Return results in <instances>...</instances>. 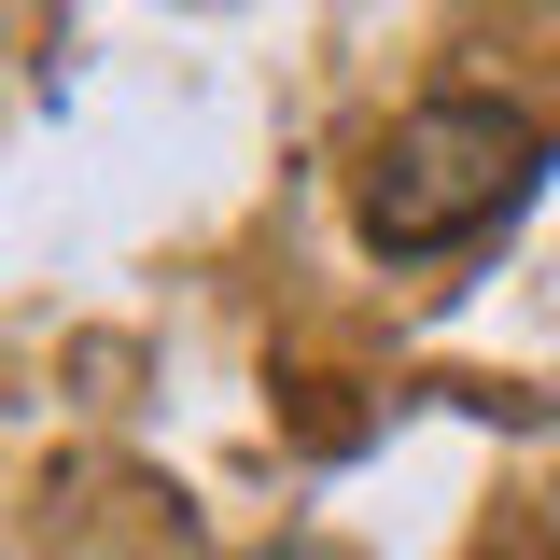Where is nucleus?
Masks as SVG:
<instances>
[{"instance_id": "1", "label": "nucleus", "mask_w": 560, "mask_h": 560, "mask_svg": "<svg viewBox=\"0 0 560 560\" xmlns=\"http://www.w3.org/2000/svg\"><path fill=\"white\" fill-rule=\"evenodd\" d=\"M533 168H547V127L518 98L434 84V98H407L393 127L364 140L350 224H364V253H463V238H490L504 210L533 197Z\"/></svg>"}, {"instance_id": "2", "label": "nucleus", "mask_w": 560, "mask_h": 560, "mask_svg": "<svg viewBox=\"0 0 560 560\" xmlns=\"http://www.w3.org/2000/svg\"><path fill=\"white\" fill-rule=\"evenodd\" d=\"M267 560H337V547H308V533H294V547H267Z\"/></svg>"}]
</instances>
